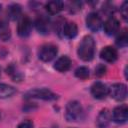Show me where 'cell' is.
I'll list each match as a JSON object with an SVG mask.
<instances>
[{
    "label": "cell",
    "mask_w": 128,
    "mask_h": 128,
    "mask_svg": "<svg viewBox=\"0 0 128 128\" xmlns=\"http://www.w3.org/2000/svg\"><path fill=\"white\" fill-rule=\"evenodd\" d=\"M90 90L92 96L96 99H104L109 94V88L107 87V85L100 81L94 82Z\"/></svg>",
    "instance_id": "ba28073f"
},
{
    "label": "cell",
    "mask_w": 128,
    "mask_h": 128,
    "mask_svg": "<svg viewBox=\"0 0 128 128\" xmlns=\"http://www.w3.org/2000/svg\"><path fill=\"white\" fill-rule=\"evenodd\" d=\"M64 8V3L62 1H58V0H54V1H49L45 4V9L46 11L51 14V15H55L58 14L60 11H62Z\"/></svg>",
    "instance_id": "2e32d148"
},
{
    "label": "cell",
    "mask_w": 128,
    "mask_h": 128,
    "mask_svg": "<svg viewBox=\"0 0 128 128\" xmlns=\"http://www.w3.org/2000/svg\"><path fill=\"white\" fill-rule=\"evenodd\" d=\"M25 99H41L46 101H52L58 99V96L47 88H34L27 91L24 94Z\"/></svg>",
    "instance_id": "7a4b0ae2"
},
{
    "label": "cell",
    "mask_w": 128,
    "mask_h": 128,
    "mask_svg": "<svg viewBox=\"0 0 128 128\" xmlns=\"http://www.w3.org/2000/svg\"><path fill=\"white\" fill-rule=\"evenodd\" d=\"M109 94L116 101H122L127 97V86L123 83H115L109 88Z\"/></svg>",
    "instance_id": "8992f818"
},
{
    "label": "cell",
    "mask_w": 128,
    "mask_h": 128,
    "mask_svg": "<svg viewBox=\"0 0 128 128\" xmlns=\"http://www.w3.org/2000/svg\"><path fill=\"white\" fill-rule=\"evenodd\" d=\"M58 53V48L54 44H43L38 50V57L44 62L53 60Z\"/></svg>",
    "instance_id": "277c9868"
},
{
    "label": "cell",
    "mask_w": 128,
    "mask_h": 128,
    "mask_svg": "<svg viewBox=\"0 0 128 128\" xmlns=\"http://www.w3.org/2000/svg\"><path fill=\"white\" fill-rule=\"evenodd\" d=\"M106 73V66L103 64H98L95 68V75L97 77H102Z\"/></svg>",
    "instance_id": "cb8c5ba5"
},
{
    "label": "cell",
    "mask_w": 128,
    "mask_h": 128,
    "mask_svg": "<svg viewBox=\"0 0 128 128\" xmlns=\"http://www.w3.org/2000/svg\"><path fill=\"white\" fill-rule=\"evenodd\" d=\"M71 64H72L71 59L68 56L63 55V56L59 57L56 60V62L54 63V69H56L59 72H66L70 69Z\"/></svg>",
    "instance_id": "4fadbf2b"
},
{
    "label": "cell",
    "mask_w": 128,
    "mask_h": 128,
    "mask_svg": "<svg viewBox=\"0 0 128 128\" xmlns=\"http://www.w3.org/2000/svg\"><path fill=\"white\" fill-rule=\"evenodd\" d=\"M35 27L40 34L47 35L50 31V21L44 15H40L35 20Z\"/></svg>",
    "instance_id": "8fae6325"
},
{
    "label": "cell",
    "mask_w": 128,
    "mask_h": 128,
    "mask_svg": "<svg viewBox=\"0 0 128 128\" xmlns=\"http://www.w3.org/2000/svg\"><path fill=\"white\" fill-rule=\"evenodd\" d=\"M6 73H7V75H9L10 78H11L13 81H15V82H20V81H22L23 78H24L23 73H22L14 64H10V65L6 68Z\"/></svg>",
    "instance_id": "e0dca14e"
},
{
    "label": "cell",
    "mask_w": 128,
    "mask_h": 128,
    "mask_svg": "<svg viewBox=\"0 0 128 128\" xmlns=\"http://www.w3.org/2000/svg\"><path fill=\"white\" fill-rule=\"evenodd\" d=\"M1 7H2V6H1V4H0V11H1Z\"/></svg>",
    "instance_id": "484cf974"
},
{
    "label": "cell",
    "mask_w": 128,
    "mask_h": 128,
    "mask_svg": "<svg viewBox=\"0 0 128 128\" xmlns=\"http://www.w3.org/2000/svg\"><path fill=\"white\" fill-rule=\"evenodd\" d=\"M15 92H16V89L13 86L4 84V83H0V98L4 99V98L11 97Z\"/></svg>",
    "instance_id": "ffe728a7"
},
{
    "label": "cell",
    "mask_w": 128,
    "mask_h": 128,
    "mask_svg": "<svg viewBox=\"0 0 128 128\" xmlns=\"http://www.w3.org/2000/svg\"><path fill=\"white\" fill-rule=\"evenodd\" d=\"M119 28H120L119 21L116 18H114V17L108 18L104 22V24H103L104 32L107 35H114V34H116L119 31Z\"/></svg>",
    "instance_id": "7c38bea8"
},
{
    "label": "cell",
    "mask_w": 128,
    "mask_h": 128,
    "mask_svg": "<svg viewBox=\"0 0 128 128\" xmlns=\"http://www.w3.org/2000/svg\"><path fill=\"white\" fill-rule=\"evenodd\" d=\"M89 69L85 66H81V67H78L76 70H75V76L81 80H85L89 77Z\"/></svg>",
    "instance_id": "7402d4cb"
},
{
    "label": "cell",
    "mask_w": 128,
    "mask_h": 128,
    "mask_svg": "<svg viewBox=\"0 0 128 128\" xmlns=\"http://www.w3.org/2000/svg\"><path fill=\"white\" fill-rule=\"evenodd\" d=\"M61 31L64 37L67 39H73L78 33V27L74 22H66L63 24Z\"/></svg>",
    "instance_id": "5bb4252c"
},
{
    "label": "cell",
    "mask_w": 128,
    "mask_h": 128,
    "mask_svg": "<svg viewBox=\"0 0 128 128\" xmlns=\"http://www.w3.org/2000/svg\"><path fill=\"white\" fill-rule=\"evenodd\" d=\"M32 30V21L27 15L21 16L18 25H17V33L20 37H28Z\"/></svg>",
    "instance_id": "5b68a950"
},
{
    "label": "cell",
    "mask_w": 128,
    "mask_h": 128,
    "mask_svg": "<svg viewBox=\"0 0 128 128\" xmlns=\"http://www.w3.org/2000/svg\"><path fill=\"white\" fill-rule=\"evenodd\" d=\"M11 38V30L8 23L4 20L0 21V40L8 41Z\"/></svg>",
    "instance_id": "d6986e66"
},
{
    "label": "cell",
    "mask_w": 128,
    "mask_h": 128,
    "mask_svg": "<svg viewBox=\"0 0 128 128\" xmlns=\"http://www.w3.org/2000/svg\"><path fill=\"white\" fill-rule=\"evenodd\" d=\"M77 54L81 60L86 62L93 59L95 54V41L91 35H86L83 37L78 46Z\"/></svg>",
    "instance_id": "6da1fadb"
},
{
    "label": "cell",
    "mask_w": 128,
    "mask_h": 128,
    "mask_svg": "<svg viewBox=\"0 0 128 128\" xmlns=\"http://www.w3.org/2000/svg\"><path fill=\"white\" fill-rule=\"evenodd\" d=\"M83 116V108L78 101H70L66 105L65 110V118L68 122H77L82 119Z\"/></svg>",
    "instance_id": "3957f363"
},
{
    "label": "cell",
    "mask_w": 128,
    "mask_h": 128,
    "mask_svg": "<svg viewBox=\"0 0 128 128\" xmlns=\"http://www.w3.org/2000/svg\"><path fill=\"white\" fill-rule=\"evenodd\" d=\"M86 26L93 32H97L102 26L101 17L96 12H90L86 17Z\"/></svg>",
    "instance_id": "9c48e42d"
},
{
    "label": "cell",
    "mask_w": 128,
    "mask_h": 128,
    "mask_svg": "<svg viewBox=\"0 0 128 128\" xmlns=\"http://www.w3.org/2000/svg\"><path fill=\"white\" fill-rule=\"evenodd\" d=\"M120 13H121L123 19L125 21H127V19H128V2H126V1L123 2V4L120 7Z\"/></svg>",
    "instance_id": "603a6c76"
},
{
    "label": "cell",
    "mask_w": 128,
    "mask_h": 128,
    "mask_svg": "<svg viewBox=\"0 0 128 128\" xmlns=\"http://www.w3.org/2000/svg\"><path fill=\"white\" fill-rule=\"evenodd\" d=\"M116 45L118 47H121V48H124L127 46L128 44V32H127V29H122L119 34L117 35L116 37Z\"/></svg>",
    "instance_id": "44dd1931"
},
{
    "label": "cell",
    "mask_w": 128,
    "mask_h": 128,
    "mask_svg": "<svg viewBox=\"0 0 128 128\" xmlns=\"http://www.w3.org/2000/svg\"><path fill=\"white\" fill-rule=\"evenodd\" d=\"M7 13L11 20H17L21 17V13H22L21 6L19 4L13 3V4L9 5V7L7 9Z\"/></svg>",
    "instance_id": "ac0fdd59"
},
{
    "label": "cell",
    "mask_w": 128,
    "mask_h": 128,
    "mask_svg": "<svg viewBox=\"0 0 128 128\" xmlns=\"http://www.w3.org/2000/svg\"><path fill=\"white\" fill-rule=\"evenodd\" d=\"M33 126L34 125L31 120H24L17 126V128H33Z\"/></svg>",
    "instance_id": "d4e9b609"
},
{
    "label": "cell",
    "mask_w": 128,
    "mask_h": 128,
    "mask_svg": "<svg viewBox=\"0 0 128 128\" xmlns=\"http://www.w3.org/2000/svg\"><path fill=\"white\" fill-rule=\"evenodd\" d=\"M0 75H1V68H0Z\"/></svg>",
    "instance_id": "4316f807"
},
{
    "label": "cell",
    "mask_w": 128,
    "mask_h": 128,
    "mask_svg": "<svg viewBox=\"0 0 128 128\" xmlns=\"http://www.w3.org/2000/svg\"><path fill=\"white\" fill-rule=\"evenodd\" d=\"M100 58L106 62H115L118 58V52L113 46H105L100 52Z\"/></svg>",
    "instance_id": "30bf717a"
},
{
    "label": "cell",
    "mask_w": 128,
    "mask_h": 128,
    "mask_svg": "<svg viewBox=\"0 0 128 128\" xmlns=\"http://www.w3.org/2000/svg\"><path fill=\"white\" fill-rule=\"evenodd\" d=\"M111 119L118 124H123L128 120V107L126 104L119 105L114 108Z\"/></svg>",
    "instance_id": "52a82bcc"
},
{
    "label": "cell",
    "mask_w": 128,
    "mask_h": 128,
    "mask_svg": "<svg viewBox=\"0 0 128 128\" xmlns=\"http://www.w3.org/2000/svg\"><path fill=\"white\" fill-rule=\"evenodd\" d=\"M110 120H111V113L107 108H104L98 114L96 123L99 128H106L110 123Z\"/></svg>",
    "instance_id": "9a60e30c"
}]
</instances>
